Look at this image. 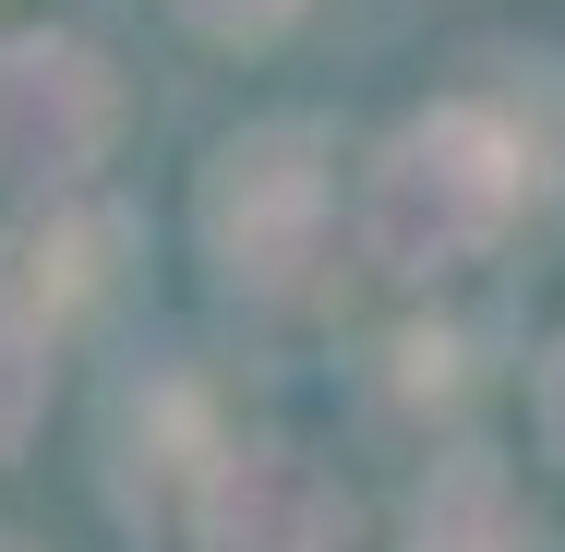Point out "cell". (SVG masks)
<instances>
[{
    "label": "cell",
    "instance_id": "30bf717a",
    "mask_svg": "<svg viewBox=\"0 0 565 552\" xmlns=\"http://www.w3.org/2000/svg\"><path fill=\"white\" fill-rule=\"evenodd\" d=\"M0 552H24V541H12V529H0Z\"/></svg>",
    "mask_w": 565,
    "mask_h": 552
},
{
    "label": "cell",
    "instance_id": "8992f818",
    "mask_svg": "<svg viewBox=\"0 0 565 552\" xmlns=\"http://www.w3.org/2000/svg\"><path fill=\"white\" fill-rule=\"evenodd\" d=\"M109 264H120V217H97V205H49L36 228H12L0 240V289L24 301V313H85L97 289H109Z\"/></svg>",
    "mask_w": 565,
    "mask_h": 552
},
{
    "label": "cell",
    "instance_id": "277c9868",
    "mask_svg": "<svg viewBox=\"0 0 565 552\" xmlns=\"http://www.w3.org/2000/svg\"><path fill=\"white\" fill-rule=\"evenodd\" d=\"M193 552H349V517L313 456L289 444H228L193 480Z\"/></svg>",
    "mask_w": 565,
    "mask_h": 552
},
{
    "label": "cell",
    "instance_id": "6da1fadb",
    "mask_svg": "<svg viewBox=\"0 0 565 552\" xmlns=\"http://www.w3.org/2000/svg\"><path fill=\"white\" fill-rule=\"evenodd\" d=\"M518 205H530V132L493 97H434V109L397 120L373 144V169H361V252L422 289V277L481 264L518 228Z\"/></svg>",
    "mask_w": 565,
    "mask_h": 552
},
{
    "label": "cell",
    "instance_id": "5b68a950",
    "mask_svg": "<svg viewBox=\"0 0 565 552\" xmlns=\"http://www.w3.org/2000/svg\"><path fill=\"white\" fill-rule=\"evenodd\" d=\"M409 552H542L518 480H505V456L446 444V456L422 468V493H409Z\"/></svg>",
    "mask_w": 565,
    "mask_h": 552
},
{
    "label": "cell",
    "instance_id": "9c48e42d",
    "mask_svg": "<svg viewBox=\"0 0 565 552\" xmlns=\"http://www.w3.org/2000/svg\"><path fill=\"white\" fill-rule=\"evenodd\" d=\"M530 409H542V444L565 456V336L542 348V372H530Z\"/></svg>",
    "mask_w": 565,
    "mask_h": 552
},
{
    "label": "cell",
    "instance_id": "3957f363",
    "mask_svg": "<svg viewBox=\"0 0 565 552\" xmlns=\"http://www.w3.org/2000/svg\"><path fill=\"white\" fill-rule=\"evenodd\" d=\"M120 144V73L97 36L61 24H12L0 36V193L24 205H73Z\"/></svg>",
    "mask_w": 565,
    "mask_h": 552
},
{
    "label": "cell",
    "instance_id": "7a4b0ae2",
    "mask_svg": "<svg viewBox=\"0 0 565 552\" xmlns=\"http://www.w3.org/2000/svg\"><path fill=\"white\" fill-rule=\"evenodd\" d=\"M193 240L241 301H313L338 240V144L313 120H241L193 181Z\"/></svg>",
    "mask_w": 565,
    "mask_h": 552
},
{
    "label": "cell",
    "instance_id": "ba28073f",
    "mask_svg": "<svg viewBox=\"0 0 565 552\" xmlns=\"http://www.w3.org/2000/svg\"><path fill=\"white\" fill-rule=\"evenodd\" d=\"M193 36H217V48H265V36H289L313 0H169Z\"/></svg>",
    "mask_w": 565,
    "mask_h": 552
},
{
    "label": "cell",
    "instance_id": "52a82bcc",
    "mask_svg": "<svg viewBox=\"0 0 565 552\" xmlns=\"http://www.w3.org/2000/svg\"><path fill=\"white\" fill-rule=\"evenodd\" d=\"M49 313H24L12 289H0V468L36 444V421H49Z\"/></svg>",
    "mask_w": 565,
    "mask_h": 552
}]
</instances>
